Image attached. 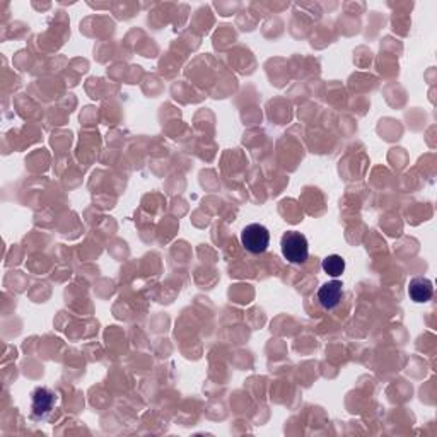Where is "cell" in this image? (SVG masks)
I'll list each match as a JSON object with an SVG mask.
<instances>
[{"instance_id": "obj_4", "label": "cell", "mask_w": 437, "mask_h": 437, "mask_svg": "<svg viewBox=\"0 0 437 437\" xmlns=\"http://www.w3.org/2000/svg\"><path fill=\"white\" fill-rule=\"evenodd\" d=\"M343 295V284L340 280H332L321 285V289L318 291V301L325 309L332 311L340 305Z\"/></svg>"}, {"instance_id": "obj_6", "label": "cell", "mask_w": 437, "mask_h": 437, "mask_svg": "<svg viewBox=\"0 0 437 437\" xmlns=\"http://www.w3.org/2000/svg\"><path fill=\"white\" fill-rule=\"evenodd\" d=\"M323 270L329 277H340L345 272V260L340 255H329L323 260Z\"/></svg>"}, {"instance_id": "obj_5", "label": "cell", "mask_w": 437, "mask_h": 437, "mask_svg": "<svg viewBox=\"0 0 437 437\" xmlns=\"http://www.w3.org/2000/svg\"><path fill=\"white\" fill-rule=\"evenodd\" d=\"M409 295L413 302H427L434 295V284L425 277H415L409 284Z\"/></svg>"}, {"instance_id": "obj_3", "label": "cell", "mask_w": 437, "mask_h": 437, "mask_svg": "<svg viewBox=\"0 0 437 437\" xmlns=\"http://www.w3.org/2000/svg\"><path fill=\"white\" fill-rule=\"evenodd\" d=\"M55 403H57V393L51 391L50 388H36L33 391V402H31V409L33 413L36 417H48L55 409Z\"/></svg>"}, {"instance_id": "obj_1", "label": "cell", "mask_w": 437, "mask_h": 437, "mask_svg": "<svg viewBox=\"0 0 437 437\" xmlns=\"http://www.w3.org/2000/svg\"><path fill=\"white\" fill-rule=\"evenodd\" d=\"M284 258L294 265H302L309 257V243L305 234L298 231H287L280 239Z\"/></svg>"}, {"instance_id": "obj_2", "label": "cell", "mask_w": 437, "mask_h": 437, "mask_svg": "<svg viewBox=\"0 0 437 437\" xmlns=\"http://www.w3.org/2000/svg\"><path fill=\"white\" fill-rule=\"evenodd\" d=\"M241 244L250 253L260 255L268 250L270 231L263 224H250L241 232Z\"/></svg>"}]
</instances>
